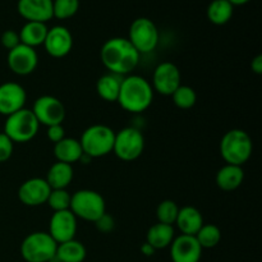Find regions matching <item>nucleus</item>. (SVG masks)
Wrapping results in <instances>:
<instances>
[{"mask_svg": "<svg viewBox=\"0 0 262 262\" xmlns=\"http://www.w3.org/2000/svg\"><path fill=\"white\" fill-rule=\"evenodd\" d=\"M83 151H82L79 140L73 137H64L54 145V156L60 163H66L72 165L81 160Z\"/></svg>", "mask_w": 262, "mask_h": 262, "instance_id": "412c9836", "label": "nucleus"}, {"mask_svg": "<svg viewBox=\"0 0 262 262\" xmlns=\"http://www.w3.org/2000/svg\"><path fill=\"white\" fill-rule=\"evenodd\" d=\"M154 90L150 82L137 74H129L123 78L118 101L123 110L132 114H141L151 106Z\"/></svg>", "mask_w": 262, "mask_h": 262, "instance_id": "f03ea898", "label": "nucleus"}, {"mask_svg": "<svg viewBox=\"0 0 262 262\" xmlns=\"http://www.w3.org/2000/svg\"><path fill=\"white\" fill-rule=\"evenodd\" d=\"M71 197L72 194L67 189H51L46 204L54 212L66 211L71 206Z\"/></svg>", "mask_w": 262, "mask_h": 262, "instance_id": "2f4dec72", "label": "nucleus"}, {"mask_svg": "<svg viewBox=\"0 0 262 262\" xmlns=\"http://www.w3.org/2000/svg\"><path fill=\"white\" fill-rule=\"evenodd\" d=\"M140 250H141V253H142L143 256H146V257H151V256L155 255V252H156L155 248H154L151 245H148L147 242L143 243V245L141 246Z\"/></svg>", "mask_w": 262, "mask_h": 262, "instance_id": "4c0bfd02", "label": "nucleus"}, {"mask_svg": "<svg viewBox=\"0 0 262 262\" xmlns=\"http://www.w3.org/2000/svg\"><path fill=\"white\" fill-rule=\"evenodd\" d=\"M27 101L26 90L17 82H5L0 84V114L9 117L23 109Z\"/></svg>", "mask_w": 262, "mask_h": 262, "instance_id": "dca6fc26", "label": "nucleus"}, {"mask_svg": "<svg viewBox=\"0 0 262 262\" xmlns=\"http://www.w3.org/2000/svg\"><path fill=\"white\" fill-rule=\"evenodd\" d=\"M145 150V137L135 127H125L115 133L113 152L122 161H133L140 158Z\"/></svg>", "mask_w": 262, "mask_h": 262, "instance_id": "6e6552de", "label": "nucleus"}, {"mask_svg": "<svg viewBox=\"0 0 262 262\" xmlns=\"http://www.w3.org/2000/svg\"><path fill=\"white\" fill-rule=\"evenodd\" d=\"M253 151V142L246 130L234 128L223 136L220 141V155L230 165L243 166L250 160Z\"/></svg>", "mask_w": 262, "mask_h": 262, "instance_id": "7ed1b4c3", "label": "nucleus"}, {"mask_svg": "<svg viewBox=\"0 0 262 262\" xmlns=\"http://www.w3.org/2000/svg\"><path fill=\"white\" fill-rule=\"evenodd\" d=\"M31 110L40 125L50 127V125L61 124L66 119L64 104L58 97L51 96V95H43L36 99Z\"/></svg>", "mask_w": 262, "mask_h": 262, "instance_id": "9d476101", "label": "nucleus"}, {"mask_svg": "<svg viewBox=\"0 0 262 262\" xmlns=\"http://www.w3.org/2000/svg\"><path fill=\"white\" fill-rule=\"evenodd\" d=\"M48 233L58 245L74 239L77 234V217L71 210L54 212L50 217Z\"/></svg>", "mask_w": 262, "mask_h": 262, "instance_id": "ddd939ff", "label": "nucleus"}, {"mask_svg": "<svg viewBox=\"0 0 262 262\" xmlns=\"http://www.w3.org/2000/svg\"><path fill=\"white\" fill-rule=\"evenodd\" d=\"M48 26L46 23L40 22H26L23 27L20 28L19 38L20 43L30 48H37V46L43 45L46 35H48Z\"/></svg>", "mask_w": 262, "mask_h": 262, "instance_id": "393cba45", "label": "nucleus"}, {"mask_svg": "<svg viewBox=\"0 0 262 262\" xmlns=\"http://www.w3.org/2000/svg\"><path fill=\"white\" fill-rule=\"evenodd\" d=\"M0 41H2V45L4 46L8 51H9L20 43L19 33L15 32L14 30H7L2 33Z\"/></svg>", "mask_w": 262, "mask_h": 262, "instance_id": "72a5a7b5", "label": "nucleus"}, {"mask_svg": "<svg viewBox=\"0 0 262 262\" xmlns=\"http://www.w3.org/2000/svg\"><path fill=\"white\" fill-rule=\"evenodd\" d=\"M51 188L45 178H30L20 184L18 199L25 206L36 207L46 204Z\"/></svg>", "mask_w": 262, "mask_h": 262, "instance_id": "4468645a", "label": "nucleus"}, {"mask_svg": "<svg viewBox=\"0 0 262 262\" xmlns=\"http://www.w3.org/2000/svg\"><path fill=\"white\" fill-rule=\"evenodd\" d=\"M79 9V0H53V15L58 19H69Z\"/></svg>", "mask_w": 262, "mask_h": 262, "instance_id": "7c9ffc66", "label": "nucleus"}, {"mask_svg": "<svg viewBox=\"0 0 262 262\" xmlns=\"http://www.w3.org/2000/svg\"><path fill=\"white\" fill-rule=\"evenodd\" d=\"M45 179L51 189H67L73 181V168L69 164L56 161L50 166Z\"/></svg>", "mask_w": 262, "mask_h": 262, "instance_id": "5701e85b", "label": "nucleus"}, {"mask_svg": "<svg viewBox=\"0 0 262 262\" xmlns=\"http://www.w3.org/2000/svg\"><path fill=\"white\" fill-rule=\"evenodd\" d=\"M179 206L177 202L171 201V200H164L156 207V217H158V223L166 225L176 224L177 216H178Z\"/></svg>", "mask_w": 262, "mask_h": 262, "instance_id": "c756f323", "label": "nucleus"}, {"mask_svg": "<svg viewBox=\"0 0 262 262\" xmlns=\"http://www.w3.org/2000/svg\"><path fill=\"white\" fill-rule=\"evenodd\" d=\"M40 129L37 122L31 109L18 110L14 114L7 117L4 124V133L14 143H26L32 141Z\"/></svg>", "mask_w": 262, "mask_h": 262, "instance_id": "423d86ee", "label": "nucleus"}, {"mask_svg": "<svg viewBox=\"0 0 262 262\" xmlns=\"http://www.w3.org/2000/svg\"><path fill=\"white\" fill-rule=\"evenodd\" d=\"M204 224V216L199 209L193 206H184L179 209L176 225L182 234L196 235Z\"/></svg>", "mask_w": 262, "mask_h": 262, "instance_id": "6ab92c4d", "label": "nucleus"}, {"mask_svg": "<svg viewBox=\"0 0 262 262\" xmlns=\"http://www.w3.org/2000/svg\"><path fill=\"white\" fill-rule=\"evenodd\" d=\"M251 68L256 74L262 73V55H257L253 58L252 63H251Z\"/></svg>", "mask_w": 262, "mask_h": 262, "instance_id": "e433bc0d", "label": "nucleus"}, {"mask_svg": "<svg viewBox=\"0 0 262 262\" xmlns=\"http://www.w3.org/2000/svg\"><path fill=\"white\" fill-rule=\"evenodd\" d=\"M182 84L181 71L170 61H163L154 71L152 90L163 96H171L173 92Z\"/></svg>", "mask_w": 262, "mask_h": 262, "instance_id": "9b49d317", "label": "nucleus"}, {"mask_svg": "<svg viewBox=\"0 0 262 262\" xmlns=\"http://www.w3.org/2000/svg\"><path fill=\"white\" fill-rule=\"evenodd\" d=\"M174 238H176V230H174L173 225L156 223L147 230L146 242L152 246L156 251H159L170 247Z\"/></svg>", "mask_w": 262, "mask_h": 262, "instance_id": "4be33fe9", "label": "nucleus"}, {"mask_svg": "<svg viewBox=\"0 0 262 262\" xmlns=\"http://www.w3.org/2000/svg\"><path fill=\"white\" fill-rule=\"evenodd\" d=\"M69 210L77 219L95 223L106 212V204L99 192L79 189L72 194Z\"/></svg>", "mask_w": 262, "mask_h": 262, "instance_id": "39448f33", "label": "nucleus"}, {"mask_svg": "<svg viewBox=\"0 0 262 262\" xmlns=\"http://www.w3.org/2000/svg\"><path fill=\"white\" fill-rule=\"evenodd\" d=\"M115 132L105 124H94L83 130L79 143L84 155L91 159L102 158L113 152Z\"/></svg>", "mask_w": 262, "mask_h": 262, "instance_id": "20e7f679", "label": "nucleus"}, {"mask_svg": "<svg viewBox=\"0 0 262 262\" xmlns=\"http://www.w3.org/2000/svg\"><path fill=\"white\" fill-rule=\"evenodd\" d=\"M17 10L26 22L46 23L54 18L53 0H18Z\"/></svg>", "mask_w": 262, "mask_h": 262, "instance_id": "a211bd4d", "label": "nucleus"}, {"mask_svg": "<svg viewBox=\"0 0 262 262\" xmlns=\"http://www.w3.org/2000/svg\"><path fill=\"white\" fill-rule=\"evenodd\" d=\"M202 248L194 235L181 234L170 245V258L173 262H200Z\"/></svg>", "mask_w": 262, "mask_h": 262, "instance_id": "f3484780", "label": "nucleus"}, {"mask_svg": "<svg viewBox=\"0 0 262 262\" xmlns=\"http://www.w3.org/2000/svg\"><path fill=\"white\" fill-rule=\"evenodd\" d=\"M173 102L179 109H191L197 101V94L192 87L181 84L171 95Z\"/></svg>", "mask_w": 262, "mask_h": 262, "instance_id": "c85d7f7f", "label": "nucleus"}, {"mask_svg": "<svg viewBox=\"0 0 262 262\" xmlns=\"http://www.w3.org/2000/svg\"><path fill=\"white\" fill-rule=\"evenodd\" d=\"M101 61L110 73L129 76L140 63V53L125 37L109 38L100 51Z\"/></svg>", "mask_w": 262, "mask_h": 262, "instance_id": "f257e3e1", "label": "nucleus"}, {"mask_svg": "<svg viewBox=\"0 0 262 262\" xmlns=\"http://www.w3.org/2000/svg\"><path fill=\"white\" fill-rule=\"evenodd\" d=\"M94 224L99 232L106 234V233L113 232V229H114V227H115V220L112 215L107 214V212H105V214L102 215L100 219H97Z\"/></svg>", "mask_w": 262, "mask_h": 262, "instance_id": "f704fd0d", "label": "nucleus"}, {"mask_svg": "<svg viewBox=\"0 0 262 262\" xmlns=\"http://www.w3.org/2000/svg\"><path fill=\"white\" fill-rule=\"evenodd\" d=\"M87 250L79 241L72 239L58 245L55 258L58 262H83L86 260Z\"/></svg>", "mask_w": 262, "mask_h": 262, "instance_id": "a878e982", "label": "nucleus"}, {"mask_svg": "<svg viewBox=\"0 0 262 262\" xmlns=\"http://www.w3.org/2000/svg\"><path fill=\"white\" fill-rule=\"evenodd\" d=\"M56 248L58 243L48 232H33L20 243V256L26 262H50Z\"/></svg>", "mask_w": 262, "mask_h": 262, "instance_id": "0eeeda50", "label": "nucleus"}, {"mask_svg": "<svg viewBox=\"0 0 262 262\" xmlns=\"http://www.w3.org/2000/svg\"><path fill=\"white\" fill-rule=\"evenodd\" d=\"M7 63L10 71L17 76H28L37 68L38 55L33 48L19 43L8 51Z\"/></svg>", "mask_w": 262, "mask_h": 262, "instance_id": "f8f14e48", "label": "nucleus"}, {"mask_svg": "<svg viewBox=\"0 0 262 262\" xmlns=\"http://www.w3.org/2000/svg\"><path fill=\"white\" fill-rule=\"evenodd\" d=\"M194 237H196L197 242L201 246L202 250H210V248L216 247L220 243L222 230L214 224H204Z\"/></svg>", "mask_w": 262, "mask_h": 262, "instance_id": "cd10ccee", "label": "nucleus"}, {"mask_svg": "<svg viewBox=\"0 0 262 262\" xmlns=\"http://www.w3.org/2000/svg\"><path fill=\"white\" fill-rule=\"evenodd\" d=\"M234 7L228 0H212L206 10L207 18L216 26H223L229 22L233 17Z\"/></svg>", "mask_w": 262, "mask_h": 262, "instance_id": "bb28decb", "label": "nucleus"}, {"mask_svg": "<svg viewBox=\"0 0 262 262\" xmlns=\"http://www.w3.org/2000/svg\"><path fill=\"white\" fill-rule=\"evenodd\" d=\"M43 46L46 53L53 58H64L73 48V36L64 26H54L49 28Z\"/></svg>", "mask_w": 262, "mask_h": 262, "instance_id": "2eb2a0df", "label": "nucleus"}, {"mask_svg": "<svg viewBox=\"0 0 262 262\" xmlns=\"http://www.w3.org/2000/svg\"><path fill=\"white\" fill-rule=\"evenodd\" d=\"M243 181H245V170L242 166L230 165V164H225L223 168H220L215 178L216 186L225 192L239 188Z\"/></svg>", "mask_w": 262, "mask_h": 262, "instance_id": "aec40b11", "label": "nucleus"}, {"mask_svg": "<svg viewBox=\"0 0 262 262\" xmlns=\"http://www.w3.org/2000/svg\"><path fill=\"white\" fill-rule=\"evenodd\" d=\"M46 136H48L49 140L55 145V143H58L59 141H61L64 137H66V130H64L63 125L61 124L50 125V127H48Z\"/></svg>", "mask_w": 262, "mask_h": 262, "instance_id": "c9c22d12", "label": "nucleus"}, {"mask_svg": "<svg viewBox=\"0 0 262 262\" xmlns=\"http://www.w3.org/2000/svg\"><path fill=\"white\" fill-rule=\"evenodd\" d=\"M159 30L155 23L146 17H140L129 27V42L141 54H150L159 43Z\"/></svg>", "mask_w": 262, "mask_h": 262, "instance_id": "1a4fd4ad", "label": "nucleus"}, {"mask_svg": "<svg viewBox=\"0 0 262 262\" xmlns=\"http://www.w3.org/2000/svg\"><path fill=\"white\" fill-rule=\"evenodd\" d=\"M228 2L230 3V4L233 5V7H235V5H245L247 4L250 0H228Z\"/></svg>", "mask_w": 262, "mask_h": 262, "instance_id": "58836bf2", "label": "nucleus"}, {"mask_svg": "<svg viewBox=\"0 0 262 262\" xmlns=\"http://www.w3.org/2000/svg\"><path fill=\"white\" fill-rule=\"evenodd\" d=\"M13 150H14V142L4 132L0 133V163L9 160L13 155Z\"/></svg>", "mask_w": 262, "mask_h": 262, "instance_id": "473e14b6", "label": "nucleus"}, {"mask_svg": "<svg viewBox=\"0 0 262 262\" xmlns=\"http://www.w3.org/2000/svg\"><path fill=\"white\" fill-rule=\"evenodd\" d=\"M124 77L118 76L114 73H106L97 79L96 83V92L104 101L115 102L118 101L119 96L120 87Z\"/></svg>", "mask_w": 262, "mask_h": 262, "instance_id": "b1692460", "label": "nucleus"}]
</instances>
